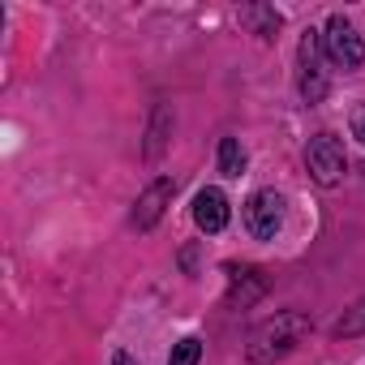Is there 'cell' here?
Masks as SVG:
<instances>
[{"instance_id":"6da1fadb","label":"cell","mask_w":365,"mask_h":365,"mask_svg":"<svg viewBox=\"0 0 365 365\" xmlns=\"http://www.w3.org/2000/svg\"><path fill=\"white\" fill-rule=\"evenodd\" d=\"M305 335H309V314L284 309V314L267 318V322L254 331V339H250V361H254V365H275V361H284Z\"/></svg>"},{"instance_id":"7a4b0ae2","label":"cell","mask_w":365,"mask_h":365,"mask_svg":"<svg viewBox=\"0 0 365 365\" xmlns=\"http://www.w3.org/2000/svg\"><path fill=\"white\" fill-rule=\"evenodd\" d=\"M322 35L318 31H305L301 35V48H297V86H301V99L305 103H322L327 99V69H322Z\"/></svg>"},{"instance_id":"3957f363","label":"cell","mask_w":365,"mask_h":365,"mask_svg":"<svg viewBox=\"0 0 365 365\" xmlns=\"http://www.w3.org/2000/svg\"><path fill=\"white\" fill-rule=\"evenodd\" d=\"M305 168H309V176L318 180L322 190L339 185V180H344V172H348L344 142H339L335 133H318V138H309V146H305Z\"/></svg>"},{"instance_id":"277c9868","label":"cell","mask_w":365,"mask_h":365,"mask_svg":"<svg viewBox=\"0 0 365 365\" xmlns=\"http://www.w3.org/2000/svg\"><path fill=\"white\" fill-rule=\"evenodd\" d=\"M322 52H327V61L339 65V69H361V61H365V39L356 35V26H352L344 14H331V22H327V31H322Z\"/></svg>"},{"instance_id":"5b68a950","label":"cell","mask_w":365,"mask_h":365,"mask_svg":"<svg viewBox=\"0 0 365 365\" xmlns=\"http://www.w3.org/2000/svg\"><path fill=\"white\" fill-rule=\"evenodd\" d=\"M245 228H250V237L271 241V237L284 228V198H279L275 190L250 194V202H245Z\"/></svg>"},{"instance_id":"8992f818","label":"cell","mask_w":365,"mask_h":365,"mask_svg":"<svg viewBox=\"0 0 365 365\" xmlns=\"http://www.w3.org/2000/svg\"><path fill=\"white\" fill-rule=\"evenodd\" d=\"M228 220H232V211H228V198H224V190L207 185V190H198V194H194V224H198L207 237L224 232V228H228Z\"/></svg>"},{"instance_id":"52a82bcc","label":"cell","mask_w":365,"mask_h":365,"mask_svg":"<svg viewBox=\"0 0 365 365\" xmlns=\"http://www.w3.org/2000/svg\"><path fill=\"white\" fill-rule=\"evenodd\" d=\"M172 180L168 176H159V180H150L146 185V194L138 198V207H133V228L138 232H150L159 220H163V211H168V202H172Z\"/></svg>"},{"instance_id":"ba28073f","label":"cell","mask_w":365,"mask_h":365,"mask_svg":"<svg viewBox=\"0 0 365 365\" xmlns=\"http://www.w3.org/2000/svg\"><path fill=\"white\" fill-rule=\"evenodd\" d=\"M228 279H232V301H241V305H250L267 292V279L258 267H228Z\"/></svg>"},{"instance_id":"9c48e42d","label":"cell","mask_w":365,"mask_h":365,"mask_svg":"<svg viewBox=\"0 0 365 365\" xmlns=\"http://www.w3.org/2000/svg\"><path fill=\"white\" fill-rule=\"evenodd\" d=\"M168 129H172V112L159 103L155 116H150V133H146V159H159V150H163V142H168Z\"/></svg>"},{"instance_id":"30bf717a","label":"cell","mask_w":365,"mask_h":365,"mask_svg":"<svg viewBox=\"0 0 365 365\" xmlns=\"http://www.w3.org/2000/svg\"><path fill=\"white\" fill-rule=\"evenodd\" d=\"M220 172L224 176H241L245 172V146L237 138H224L220 142Z\"/></svg>"},{"instance_id":"8fae6325","label":"cell","mask_w":365,"mask_h":365,"mask_svg":"<svg viewBox=\"0 0 365 365\" xmlns=\"http://www.w3.org/2000/svg\"><path fill=\"white\" fill-rule=\"evenodd\" d=\"M241 22H254L262 39H271V35L279 31V14H275V9H262V5H258V9H241Z\"/></svg>"},{"instance_id":"7c38bea8","label":"cell","mask_w":365,"mask_h":365,"mask_svg":"<svg viewBox=\"0 0 365 365\" xmlns=\"http://www.w3.org/2000/svg\"><path fill=\"white\" fill-rule=\"evenodd\" d=\"M198 361H202V339L198 335H185L168 356V365H198Z\"/></svg>"},{"instance_id":"4fadbf2b","label":"cell","mask_w":365,"mask_h":365,"mask_svg":"<svg viewBox=\"0 0 365 365\" xmlns=\"http://www.w3.org/2000/svg\"><path fill=\"white\" fill-rule=\"evenodd\" d=\"M356 331H365V301H361V305H352V309H348V318H339V322H335V335H356Z\"/></svg>"},{"instance_id":"5bb4252c","label":"cell","mask_w":365,"mask_h":365,"mask_svg":"<svg viewBox=\"0 0 365 365\" xmlns=\"http://www.w3.org/2000/svg\"><path fill=\"white\" fill-rule=\"evenodd\" d=\"M352 138H361V146H365V108L352 116Z\"/></svg>"},{"instance_id":"9a60e30c","label":"cell","mask_w":365,"mask_h":365,"mask_svg":"<svg viewBox=\"0 0 365 365\" xmlns=\"http://www.w3.org/2000/svg\"><path fill=\"white\" fill-rule=\"evenodd\" d=\"M112 365H138V361H133L129 352H112Z\"/></svg>"}]
</instances>
